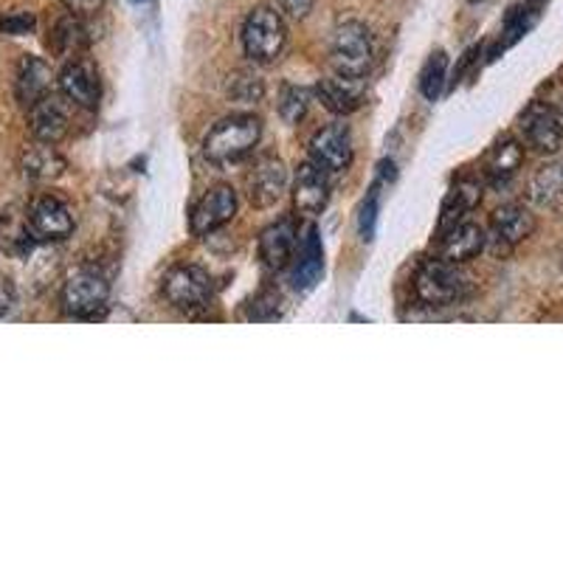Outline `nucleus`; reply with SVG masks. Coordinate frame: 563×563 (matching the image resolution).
I'll use <instances>...</instances> for the list:
<instances>
[{
	"label": "nucleus",
	"mask_w": 563,
	"mask_h": 563,
	"mask_svg": "<svg viewBox=\"0 0 563 563\" xmlns=\"http://www.w3.org/2000/svg\"><path fill=\"white\" fill-rule=\"evenodd\" d=\"M263 139V122L254 113H231L220 119L203 139V155L214 167H229L249 158Z\"/></svg>",
	"instance_id": "1"
},
{
	"label": "nucleus",
	"mask_w": 563,
	"mask_h": 563,
	"mask_svg": "<svg viewBox=\"0 0 563 563\" xmlns=\"http://www.w3.org/2000/svg\"><path fill=\"white\" fill-rule=\"evenodd\" d=\"M411 288L420 305L426 308H454L471 294V279L462 271L460 263H451V260H442V256H431V260H422L420 268H417L415 279H411Z\"/></svg>",
	"instance_id": "2"
},
{
	"label": "nucleus",
	"mask_w": 563,
	"mask_h": 563,
	"mask_svg": "<svg viewBox=\"0 0 563 563\" xmlns=\"http://www.w3.org/2000/svg\"><path fill=\"white\" fill-rule=\"evenodd\" d=\"M330 63L335 74L364 79L375 63V37L361 20L339 23L330 40Z\"/></svg>",
	"instance_id": "3"
},
{
	"label": "nucleus",
	"mask_w": 563,
	"mask_h": 563,
	"mask_svg": "<svg viewBox=\"0 0 563 563\" xmlns=\"http://www.w3.org/2000/svg\"><path fill=\"white\" fill-rule=\"evenodd\" d=\"M243 48L245 57L260 65H268L282 57L285 45H288V26L282 14L274 7H256L251 9L243 23Z\"/></svg>",
	"instance_id": "4"
},
{
	"label": "nucleus",
	"mask_w": 563,
	"mask_h": 563,
	"mask_svg": "<svg viewBox=\"0 0 563 563\" xmlns=\"http://www.w3.org/2000/svg\"><path fill=\"white\" fill-rule=\"evenodd\" d=\"M110 282L102 271L79 268L68 276L63 288V308L74 319H97L108 310Z\"/></svg>",
	"instance_id": "5"
},
{
	"label": "nucleus",
	"mask_w": 563,
	"mask_h": 563,
	"mask_svg": "<svg viewBox=\"0 0 563 563\" xmlns=\"http://www.w3.org/2000/svg\"><path fill=\"white\" fill-rule=\"evenodd\" d=\"M161 290H164L169 305L186 316H195L209 308L211 296H214L209 271L198 268V265H175V268H169Z\"/></svg>",
	"instance_id": "6"
},
{
	"label": "nucleus",
	"mask_w": 563,
	"mask_h": 563,
	"mask_svg": "<svg viewBox=\"0 0 563 563\" xmlns=\"http://www.w3.org/2000/svg\"><path fill=\"white\" fill-rule=\"evenodd\" d=\"M352 155V130L344 122L327 124L310 139V161L319 164L327 175H341L350 169Z\"/></svg>",
	"instance_id": "7"
},
{
	"label": "nucleus",
	"mask_w": 563,
	"mask_h": 563,
	"mask_svg": "<svg viewBox=\"0 0 563 563\" xmlns=\"http://www.w3.org/2000/svg\"><path fill=\"white\" fill-rule=\"evenodd\" d=\"M519 128L525 141L538 153H558L563 144V110L547 102H532L521 113Z\"/></svg>",
	"instance_id": "8"
},
{
	"label": "nucleus",
	"mask_w": 563,
	"mask_h": 563,
	"mask_svg": "<svg viewBox=\"0 0 563 563\" xmlns=\"http://www.w3.org/2000/svg\"><path fill=\"white\" fill-rule=\"evenodd\" d=\"M234 214H238V192L225 184L211 186L209 192L195 203L192 214H189V229H192L195 238H206L211 231L231 223Z\"/></svg>",
	"instance_id": "9"
},
{
	"label": "nucleus",
	"mask_w": 563,
	"mask_h": 563,
	"mask_svg": "<svg viewBox=\"0 0 563 563\" xmlns=\"http://www.w3.org/2000/svg\"><path fill=\"white\" fill-rule=\"evenodd\" d=\"M59 93L68 99L70 104L77 108L93 110L99 104V97H102V82H99V70L97 65L90 63L88 57H74L65 63V68L59 70Z\"/></svg>",
	"instance_id": "10"
},
{
	"label": "nucleus",
	"mask_w": 563,
	"mask_h": 563,
	"mask_svg": "<svg viewBox=\"0 0 563 563\" xmlns=\"http://www.w3.org/2000/svg\"><path fill=\"white\" fill-rule=\"evenodd\" d=\"M26 223L37 243H59L74 231V214L59 198L43 195L26 211Z\"/></svg>",
	"instance_id": "11"
},
{
	"label": "nucleus",
	"mask_w": 563,
	"mask_h": 563,
	"mask_svg": "<svg viewBox=\"0 0 563 563\" xmlns=\"http://www.w3.org/2000/svg\"><path fill=\"white\" fill-rule=\"evenodd\" d=\"M536 231V218L532 211L521 203H507L501 209L493 211L490 218V234H487V243L493 245V251H512L519 243H525Z\"/></svg>",
	"instance_id": "12"
},
{
	"label": "nucleus",
	"mask_w": 563,
	"mask_h": 563,
	"mask_svg": "<svg viewBox=\"0 0 563 563\" xmlns=\"http://www.w3.org/2000/svg\"><path fill=\"white\" fill-rule=\"evenodd\" d=\"M333 175H327L319 164L313 161H305L299 169H296V178H294V206L299 214L305 218H316L321 211L327 209L330 203V184Z\"/></svg>",
	"instance_id": "13"
},
{
	"label": "nucleus",
	"mask_w": 563,
	"mask_h": 563,
	"mask_svg": "<svg viewBox=\"0 0 563 563\" xmlns=\"http://www.w3.org/2000/svg\"><path fill=\"white\" fill-rule=\"evenodd\" d=\"M249 200L256 209H271L288 189V169L276 155H263L249 173Z\"/></svg>",
	"instance_id": "14"
},
{
	"label": "nucleus",
	"mask_w": 563,
	"mask_h": 563,
	"mask_svg": "<svg viewBox=\"0 0 563 563\" xmlns=\"http://www.w3.org/2000/svg\"><path fill=\"white\" fill-rule=\"evenodd\" d=\"M29 130L37 141L45 144H57L68 135L70 130V113H68V99L63 93H48L40 102L29 108Z\"/></svg>",
	"instance_id": "15"
},
{
	"label": "nucleus",
	"mask_w": 563,
	"mask_h": 563,
	"mask_svg": "<svg viewBox=\"0 0 563 563\" xmlns=\"http://www.w3.org/2000/svg\"><path fill=\"white\" fill-rule=\"evenodd\" d=\"M487 245V231L482 229L474 220H462V223L451 225V229L440 231L437 240V256L451 260V263H467L485 251Z\"/></svg>",
	"instance_id": "16"
},
{
	"label": "nucleus",
	"mask_w": 563,
	"mask_h": 563,
	"mask_svg": "<svg viewBox=\"0 0 563 563\" xmlns=\"http://www.w3.org/2000/svg\"><path fill=\"white\" fill-rule=\"evenodd\" d=\"M316 97H319V102L324 104L330 113L350 115L364 104L366 82L358 77L335 74V77L319 79V85H316Z\"/></svg>",
	"instance_id": "17"
},
{
	"label": "nucleus",
	"mask_w": 563,
	"mask_h": 563,
	"mask_svg": "<svg viewBox=\"0 0 563 563\" xmlns=\"http://www.w3.org/2000/svg\"><path fill=\"white\" fill-rule=\"evenodd\" d=\"M296 245H299V231H296V223L290 218L276 220L274 225L263 231L260 238V256H263L265 268L282 271L288 268L290 260L296 254Z\"/></svg>",
	"instance_id": "18"
},
{
	"label": "nucleus",
	"mask_w": 563,
	"mask_h": 563,
	"mask_svg": "<svg viewBox=\"0 0 563 563\" xmlns=\"http://www.w3.org/2000/svg\"><path fill=\"white\" fill-rule=\"evenodd\" d=\"M525 164V147H521V141L510 139H499L490 147V153L485 155V164H482V175L490 186H505L516 178V173Z\"/></svg>",
	"instance_id": "19"
},
{
	"label": "nucleus",
	"mask_w": 563,
	"mask_h": 563,
	"mask_svg": "<svg viewBox=\"0 0 563 563\" xmlns=\"http://www.w3.org/2000/svg\"><path fill=\"white\" fill-rule=\"evenodd\" d=\"M52 65L40 57H23L18 70V85H14V90H18V102L23 104V108L29 110L34 102L48 97V93H52Z\"/></svg>",
	"instance_id": "20"
},
{
	"label": "nucleus",
	"mask_w": 563,
	"mask_h": 563,
	"mask_svg": "<svg viewBox=\"0 0 563 563\" xmlns=\"http://www.w3.org/2000/svg\"><path fill=\"white\" fill-rule=\"evenodd\" d=\"M321 274H324V249H321L319 229L308 225L299 243V263H296L294 271L296 290H313Z\"/></svg>",
	"instance_id": "21"
},
{
	"label": "nucleus",
	"mask_w": 563,
	"mask_h": 563,
	"mask_svg": "<svg viewBox=\"0 0 563 563\" xmlns=\"http://www.w3.org/2000/svg\"><path fill=\"white\" fill-rule=\"evenodd\" d=\"M479 200H482V184H476V180L471 178L456 180V184L451 186V192L445 195V200H442L440 229L437 231H445L451 229V225L467 220V214L479 206Z\"/></svg>",
	"instance_id": "22"
},
{
	"label": "nucleus",
	"mask_w": 563,
	"mask_h": 563,
	"mask_svg": "<svg viewBox=\"0 0 563 563\" xmlns=\"http://www.w3.org/2000/svg\"><path fill=\"white\" fill-rule=\"evenodd\" d=\"M48 45L57 57L74 59L88 48V32L82 26V18L65 12L63 18L54 20L52 32H48Z\"/></svg>",
	"instance_id": "23"
},
{
	"label": "nucleus",
	"mask_w": 563,
	"mask_h": 563,
	"mask_svg": "<svg viewBox=\"0 0 563 563\" xmlns=\"http://www.w3.org/2000/svg\"><path fill=\"white\" fill-rule=\"evenodd\" d=\"M20 169H23V175L32 180H57L63 178L65 169H68V161L54 150V144L40 141V144H34V147H29L26 153H23Z\"/></svg>",
	"instance_id": "24"
},
{
	"label": "nucleus",
	"mask_w": 563,
	"mask_h": 563,
	"mask_svg": "<svg viewBox=\"0 0 563 563\" xmlns=\"http://www.w3.org/2000/svg\"><path fill=\"white\" fill-rule=\"evenodd\" d=\"M530 200L541 209L563 206V161H552L538 169L530 180Z\"/></svg>",
	"instance_id": "25"
},
{
	"label": "nucleus",
	"mask_w": 563,
	"mask_h": 563,
	"mask_svg": "<svg viewBox=\"0 0 563 563\" xmlns=\"http://www.w3.org/2000/svg\"><path fill=\"white\" fill-rule=\"evenodd\" d=\"M445 74H449V54L434 52L420 70V93L429 102H437L445 88Z\"/></svg>",
	"instance_id": "26"
},
{
	"label": "nucleus",
	"mask_w": 563,
	"mask_h": 563,
	"mask_svg": "<svg viewBox=\"0 0 563 563\" xmlns=\"http://www.w3.org/2000/svg\"><path fill=\"white\" fill-rule=\"evenodd\" d=\"M310 97L308 90L296 88V85H285L279 93V115L288 124H299L305 115H308Z\"/></svg>",
	"instance_id": "27"
},
{
	"label": "nucleus",
	"mask_w": 563,
	"mask_h": 563,
	"mask_svg": "<svg viewBox=\"0 0 563 563\" xmlns=\"http://www.w3.org/2000/svg\"><path fill=\"white\" fill-rule=\"evenodd\" d=\"M380 184L384 180H375L366 195L364 206H361V214H358V231L364 240L375 238V225H378V211H380Z\"/></svg>",
	"instance_id": "28"
},
{
	"label": "nucleus",
	"mask_w": 563,
	"mask_h": 563,
	"mask_svg": "<svg viewBox=\"0 0 563 563\" xmlns=\"http://www.w3.org/2000/svg\"><path fill=\"white\" fill-rule=\"evenodd\" d=\"M34 26H37V20H34L32 12L0 14V32L12 34V37H18V34L34 32Z\"/></svg>",
	"instance_id": "29"
},
{
	"label": "nucleus",
	"mask_w": 563,
	"mask_h": 563,
	"mask_svg": "<svg viewBox=\"0 0 563 563\" xmlns=\"http://www.w3.org/2000/svg\"><path fill=\"white\" fill-rule=\"evenodd\" d=\"M231 97H238L240 102H254V99L263 97V82L249 74H238L234 85H231Z\"/></svg>",
	"instance_id": "30"
},
{
	"label": "nucleus",
	"mask_w": 563,
	"mask_h": 563,
	"mask_svg": "<svg viewBox=\"0 0 563 563\" xmlns=\"http://www.w3.org/2000/svg\"><path fill=\"white\" fill-rule=\"evenodd\" d=\"M108 0H63V7L68 9L70 14H77V18H90V14L102 12V7Z\"/></svg>",
	"instance_id": "31"
},
{
	"label": "nucleus",
	"mask_w": 563,
	"mask_h": 563,
	"mask_svg": "<svg viewBox=\"0 0 563 563\" xmlns=\"http://www.w3.org/2000/svg\"><path fill=\"white\" fill-rule=\"evenodd\" d=\"M14 305V282L7 274H0V319L12 310Z\"/></svg>",
	"instance_id": "32"
},
{
	"label": "nucleus",
	"mask_w": 563,
	"mask_h": 563,
	"mask_svg": "<svg viewBox=\"0 0 563 563\" xmlns=\"http://www.w3.org/2000/svg\"><path fill=\"white\" fill-rule=\"evenodd\" d=\"M279 3L288 9L294 18H308V12L313 9V0H279Z\"/></svg>",
	"instance_id": "33"
}]
</instances>
